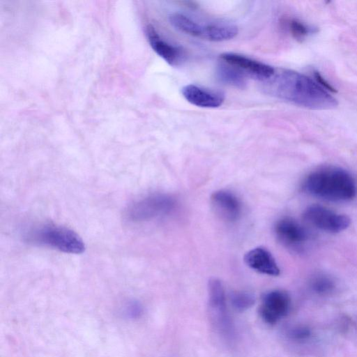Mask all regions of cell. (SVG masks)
<instances>
[{
  "label": "cell",
  "mask_w": 357,
  "mask_h": 357,
  "mask_svg": "<svg viewBox=\"0 0 357 357\" xmlns=\"http://www.w3.org/2000/svg\"><path fill=\"white\" fill-rule=\"evenodd\" d=\"M264 82L268 94L296 105L312 109H330L337 100L317 82L298 72L275 69L274 74Z\"/></svg>",
  "instance_id": "1"
},
{
  "label": "cell",
  "mask_w": 357,
  "mask_h": 357,
  "mask_svg": "<svg viewBox=\"0 0 357 357\" xmlns=\"http://www.w3.org/2000/svg\"><path fill=\"white\" fill-rule=\"evenodd\" d=\"M303 189L308 194L333 202H345L357 194L354 176L340 167L330 166L310 173L303 182Z\"/></svg>",
  "instance_id": "2"
},
{
  "label": "cell",
  "mask_w": 357,
  "mask_h": 357,
  "mask_svg": "<svg viewBox=\"0 0 357 357\" xmlns=\"http://www.w3.org/2000/svg\"><path fill=\"white\" fill-rule=\"evenodd\" d=\"M29 238L34 243L70 254H81L85 250L82 238L64 226L45 225L33 231Z\"/></svg>",
  "instance_id": "3"
},
{
  "label": "cell",
  "mask_w": 357,
  "mask_h": 357,
  "mask_svg": "<svg viewBox=\"0 0 357 357\" xmlns=\"http://www.w3.org/2000/svg\"><path fill=\"white\" fill-rule=\"evenodd\" d=\"M175 204L174 198L168 194L153 193L129 204L126 216L132 222L149 221L169 213Z\"/></svg>",
  "instance_id": "4"
},
{
  "label": "cell",
  "mask_w": 357,
  "mask_h": 357,
  "mask_svg": "<svg viewBox=\"0 0 357 357\" xmlns=\"http://www.w3.org/2000/svg\"><path fill=\"white\" fill-rule=\"evenodd\" d=\"M303 216L307 223L321 230L332 233L346 229L351 222L347 215L317 204L308 206Z\"/></svg>",
  "instance_id": "5"
},
{
  "label": "cell",
  "mask_w": 357,
  "mask_h": 357,
  "mask_svg": "<svg viewBox=\"0 0 357 357\" xmlns=\"http://www.w3.org/2000/svg\"><path fill=\"white\" fill-rule=\"evenodd\" d=\"M290 303L289 295L284 290L267 292L263 296L259 305L260 317L266 324H275L287 314Z\"/></svg>",
  "instance_id": "6"
},
{
  "label": "cell",
  "mask_w": 357,
  "mask_h": 357,
  "mask_svg": "<svg viewBox=\"0 0 357 357\" xmlns=\"http://www.w3.org/2000/svg\"><path fill=\"white\" fill-rule=\"evenodd\" d=\"M220 58L222 62L235 67L246 77L261 81L270 78L275 73L272 66L239 54L225 52L220 55Z\"/></svg>",
  "instance_id": "7"
},
{
  "label": "cell",
  "mask_w": 357,
  "mask_h": 357,
  "mask_svg": "<svg viewBox=\"0 0 357 357\" xmlns=\"http://www.w3.org/2000/svg\"><path fill=\"white\" fill-rule=\"evenodd\" d=\"M278 239L285 246L298 248L308 238L306 229L296 220L285 217L280 219L275 225Z\"/></svg>",
  "instance_id": "8"
},
{
  "label": "cell",
  "mask_w": 357,
  "mask_h": 357,
  "mask_svg": "<svg viewBox=\"0 0 357 357\" xmlns=\"http://www.w3.org/2000/svg\"><path fill=\"white\" fill-rule=\"evenodd\" d=\"M211 204L215 213L223 220L234 222L241 215V202L230 191L219 190L214 192L211 196Z\"/></svg>",
  "instance_id": "9"
},
{
  "label": "cell",
  "mask_w": 357,
  "mask_h": 357,
  "mask_svg": "<svg viewBox=\"0 0 357 357\" xmlns=\"http://www.w3.org/2000/svg\"><path fill=\"white\" fill-rule=\"evenodd\" d=\"M148 40L152 49L172 66H178L184 59L183 50L164 40L151 24L146 29Z\"/></svg>",
  "instance_id": "10"
},
{
  "label": "cell",
  "mask_w": 357,
  "mask_h": 357,
  "mask_svg": "<svg viewBox=\"0 0 357 357\" xmlns=\"http://www.w3.org/2000/svg\"><path fill=\"white\" fill-rule=\"evenodd\" d=\"M181 93L188 102L200 107L216 108L221 106L225 101L223 93L195 84L184 86Z\"/></svg>",
  "instance_id": "11"
},
{
  "label": "cell",
  "mask_w": 357,
  "mask_h": 357,
  "mask_svg": "<svg viewBox=\"0 0 357 357\" xmlns=\"http://www.w3.org/2000/svg\"><path fill=\"white\" fill-rule=\"evenodd\" d=\"M244 261L250 268L260 273L272 276L280 274V271L274 257L264 248L250 250L245 255Z\"/></svg>",
  "instance_id": "12"
},
{
  "label": "cell",
  "mask_w": 357,
  "mask_h": 357,
  "mask_svg": "<svg viewBox=\"0 0 357 357\" xmlns=\"http://www.w3.org/2000/svg\"><path fill=\"white\" fill-rule=\"evenodd\" d=\"M238 32L237 26L230 24H204L200 38L212 42H221L234 38Z\"/></svg>",
  "instance_id": "13"
},
{
  "label": "cell",
  "mask_w": 357,
  "mask_h": 357,
  "mask_svg": "<svg viewBox=\"0 0 357 357\" xmlns=\"http://www.w3.org/2000/svg\"><path fill=\"white\" fill-rule=\"evenodd\" d=\"M169 23L176 29L187 35L200 38L202 24L192 18L179 13L169 16Z\"/></svg>",
  "instance_id": "14"
},
{
  "label": "cell",
  "mask_w": 357,
  "mask_h": 357,
  "mask_svg": "<svg viewBox=\"0 0 357 357\" xmlns=\"http://www.w3.org/2000/svg\"><path fill=\"white\" fill-rule=\"evenodd\" d=\"M218 78L224 83L237 88H243L246 76L239 70L225 63H222L217 70Z\"/></svg>",
  "instance_id": "15"
},
{
  "label": "cell",
  "mask_w": 357,
  "mask_h": 357,
  "mask_svg": "<svg viewBox=\"0 0 357 357\" xmlns=\"http://www.w3.org/2000/svg\"><path fill=\"white\" fill-rule=\"evenodd\" d=\"M208 289L211 307L215 310H225V295L222 282L215 278L211 279Z\"/></svg>",
  "instance_id": "16"
},
{
  "label": "cell",
  "mask_w": 357,
  "mask_h": 357,
  "mask_svg": "<svg viewBox=\"0 0 357 357\" xmlns=\"http://www.w3.org/2000/svg\"><path fill=\"white\" fill-rule=\"evenodd\" d=\"M231 301L234 308L243 311L252 306L254 303V297L248 292L236 291L232 293Z\"/></svg>",
  "instance_id": "17"
},
{
  "label": "cell",
  "mask_w": 357,
  "mask_h": 357,
  "mask_svg": "<svg viewBox=\"0 0 357 357\" xmlns=\"http://www.w3.org/2000/svg\"><path fill=\"white\" fill-rule=\"evenodd\" d=\"M289 30L291 36L296 40L303 39L309 33V29L297 20H291L289 23Z\"/></svg>",
  "instance_id": "18"
},
{
  "label": "cell",
  "mask_w": 357,
  "mask_h": 357,
  "mask_svg": "<svg viewBox=\"0 0 357 357\" xmlns=\"http://www.w3.org/2000/svg\"><path fill=\"white\" fill-rule=\"evenodd\" d=\"M314 77L317 82L324 89L333 93L337 91L318 72L314 73Z\"/></svg>",
  "instance_id": "19"
}]
</instances>
